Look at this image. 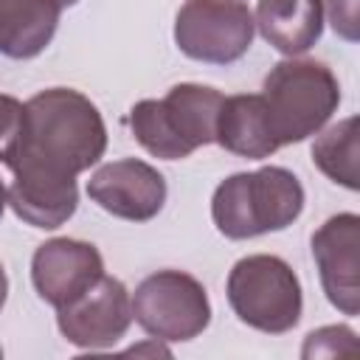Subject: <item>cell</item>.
Returning <instances> with one entry per match:
<instances>
[{"instance_id": "obj_1", "label": "cell", "mask_w": 360, "mask_h": 360, "mask_svg": "<svg viewBox=\"0 0 360 360\" xmlns=\"http://www.w3.org/2000/svg\"><path fill=\"white\" fill-rule=\"evenodd\" d=\"M107 152L98 107L73 87H48L22 104V129L6 166L11 211L31 228L53 231L79 208L76 174Z\"/></svg>"}, {"instance_id": "obj_2", "label": "cell", "mask_w": 360, "mask_h": 360, "mask_svg": "<svg viewBox=\"0 0 360 360\" xmlns=\"http://www.w3.org/2000/svg\"><path fill=\"white\" fill-rule=\"evenodd\" d=\"M304 186L284 166L225 177L211 197V219L228 239H253L290 228L304 211Z\"/></svg>"}, {"instance_id": "obj_3", "label": "cell", "mask_w": 360, "mask_h": 360, "mask_svg": "<svg viewBox=\"0 0 360 360\" xmlns=\"http://www.w3.org/2000/svg\"><path fill=\"white\" fill-rule=\"evenodd\" d=\"M222 93L208 84L180 82L163 98H141L129 110L132 138L160 160H183L214 143Z\"/></svg>"}, {"instance_id": "obj_4", "label": "cell", "mask_w": 360, "mask_h": 360, "mask_svg": "<svg viewBox=\"0 0 360 360\" xmlns=\"http://www.w3.org/2000/svg\"><path fill=\"white\" fill-rule=\"evenodd\" d=\"M262 98L278 146L298 143L326 127L338 112L340 84L335 73L315 59H281L264 76Z\"/></svg>"}, {"instance_id": "obj_5", "label": "cell", "mask_w": 360, "mask_h": 360, "mask_svg": "<svg viewBox=\"0 0 360 360\" xmlns=\"http://www.w3.org/2000/svg\"><path fill=\"white\" fill-rule=\"evenodd\" d=\"M225 295L233 315L264 335L290 332L298 326L304 312V295L295 270L273 253L239 259L228 273Z\"/></svg>"}, {"instance_id": "obj_6", "label": "cell", "mask_w": 360, "mask_h": 360, "mask_svg": "<svg viewBox=\"0 0 360 360\" xmlns=\"http://www.w3.org/2000/svg\"><path fill=\"white\" fill-rule=\"evenodd\" d=\"M138 326L166 343H183L202 335L211 323V301L191 273L158 270L146 276L129 295Z\"/></svg>"}, {"instance_id": "obj_7", "label": "cell", "mask_w": 360, "mask_h": 360, "mask_svg": "<svg viewBox=\"0 0 360 360\" xmlns=\"http://www.w3.org/2000/svg\"><path fill=\"white\" fill-rule=\"evenodd\" d=\"M253 11L242 0H186L174 17V42L183 56L205 65H231L253 45Z\"/></svg>"}, {"instance_id": "obj_8", "label": "cell", "mask_w": 360, "mask_h": 360, "mask_svg": "<svg viewBox=\"0 0 360 360\" xmlns=\"http://www.w3.org/2000/svg\"><path fill=\"white\" fill-rule=\"evenodd\" d=\"M132 323L129 290L115 276H101L79 298L56 309V326L62 338L79 349H110Z\"/></svg>"}, {"instance_id": "obj_9", "label": "cell", "mask_w": 360, "mask_h": 360, "mask_svg": "<svg viewBox=\"0 0 360 360\" xmlns=\"http://www.w3.org/2000/svg\"><path fill=\"white\" fill-rule=\"evenodd\" d=\"M87 197L127 222H149L166 202V177L146 160L121 158L98 166L87 180Z\"/></svg>"}, {"instance_id": "obj_10", "label": "cell", "mask_w": 360, "mask_h": 360, "mask_svg": "<svg viewBox=\"0 0 360 360\" xmlns=\"http://www.w3.org/2000/svg\"><path fill=\"white\" fill-rule=\"evenodd\" d=\"M104 276V259L96 245L70 236L42 242L31 256V284L53 309L79 298Z\"/></svg>"}, {"instance_id": "obj_11", "label": "cell", "mask_w": 360, "mask_h": 360, "mask_svg": "<svg viewBox=\"0 0 360 360\" xmlns=\"http://www.w3.org/2000/svg\"><path fill=\"white\" fill-rule=\"evenodd\" d=\"M309 245L329 304L343 315H357L360 312V278H357L360 217L352 211L329 217L312 233Z\"/></svg>"}, {"instance_id": "obj_12", "label": "cell", "mask_w": 360, "mask_h": 360, "mask_svg": "<svg viewBox=\"0 0 360 360\" xmlns=\"http://www.w3.org/2000/svg\"><path fill=\"white\" fill-rule=\"evenodd\" d=\"M214 143H219L231 155L250 160L270 158L278 149L262 93H236L222 98L217 112Z\"/></svg>"}, {"instance_id": "obj_13", "label": "cell", "mask_w": 360, "mask_h": 360, "mask_svg": "<svg viewBox=\"0 0 360 360\" xmlns=\"http://www.w3.org/2000/svg\"><path fill=\"white\" fill-rule=\"evenodd\" d=\"M253 22L278 53L298 56L323 34V0H259Z\"/></svg>"}, {"instance_id": "obj_14", "label": "cell", "mask_w": 360, "mask_h": 360, "mask_svg": "<svg viewBox=\"0 0 360 360\" xmlns=\"http://www.w3.org/2000/svg\"><path fill=\"white\" fill-rule=\"evenodd\" d=\"M312 163L338 186L357 191V118L349 115L321 132L312 143Z\"/></svg>"}, {"instance_id": "obj_15", "label": "cell", "mask_w": 360, "mask_h": 360, "mask_svg": "<svg viewBox=\"0 0 360 360\" xmlns=\"http://www.w3.org/2000/svg\"><path fill=\"white\" fill-rule=\"evenodd\" d=\"M22 129V101L0 93V163H6L17 146Z\"/></svg>"}, {"instance_id": "obj_16", "label": "cell", "mask_w": 360, "mask_h": 360, "mask_svg": "<svg viewBox=\"0 0 360 360\" xmlns=\"http://www.w3.org/2000/svg\"><path fill=\"white\" fill-rule=\"evenodd\" d=\"M25 14H28V0H0V53L3 56H8Z\"/></svg>"}, {"instance_id": "obj_17", "label": "cell", "mask_w": 360, "mask_h": 360, "mask_svg": "<svg viewBox=\"0 0 360 360\" xmlns=\"http://www.w3.org/2000/svg\"><path fill=\"white\" fill-rule=\"evenodd\" d=\"M329 3V22L338 37L346 42H357V0H326Z\"/></svg>"}, {"instance_id": "obj_18", "label": "cell", "mask_w": 360, "mask_h": 360, "mask_svg": "<svg viewBox=\"0 0 360 360\" xmlns=\"http://www.w3.org/2000/svg\"><path fill=\"white\" fill-rule=\"evenodd\" d=\"M6 298H8V276H6V267L0 264V309L6 307Z\"/></svg>"}, {"instance_id": "obj_19", "label": "cell", "mask_w": 360, "mask_h": 360, "mask_svg": "<svg viewBox=\"0 0 360 360\" xmlns=\"http://www.w3.org/2000/svg\"><path fill=\"white\" fill-rule=\"evenodd\" d=\"M6 205H8V188H6V183L0 180V217H3V211H6Z\"/></svg>"}, {"instance_id": "obj_20", "label": "cell", "mask_w": 360, "mask_h": 360, "mask_svg": "<svg viewBox=\"0 0 360 360\" xmlns=\"http://www.w3.org/2000/svg\"><path fill=\"white\" fill-rule=\"evenodd\" d=\"M59 3H62V8H65V6H76L79 0H59Z\"/></svg>"}, {"instance_id": "obj_21", "label": "cell", "mask_w": 360, "mask_h": 360, "mask_svg": "<svg viewBox=\"0 0 360 360\" xmlns=\"http://www.w3.org/2000/svg\"><path fill=\"white\" fill-rule=\"evenodd\" d=\"M0 357H3V349H0Z\"/></svg>"}]
</instances>
